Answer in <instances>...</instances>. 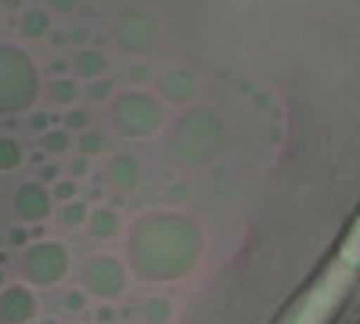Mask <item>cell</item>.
<instances>
[{
	"mask_svg": "<svg viewBox=\"0 0 360 324\" xmlns=\"http://www.w3.org/2000/svg\"><path fill=\"white\" fill-rule=\"evenodd\" d=\"M51 195H54V202H72V198H79V195H76V181H54Z\"/></svg>",
	"mask_w": 360,
	"mask_h": 324,
	"instance_id": "cell-26",
	"label": "cell"
},
{
	"mask_svg": "<svg viewBox=\"0 0 360 324\" xmlns=\"http://www.w3.org/2000/svg\"><path fill=\"white\" fill-rule=\"evenodd\" d=\"M44 94V79L33 62L18 44H0V115H22L33 112V105Z\"/></svg>",
	"mask_w": 360,
	"mask_h": 324,
	"instance_id": "cell-3",
	"label": "cell"
},
{
	"mask_svg": "<svg viewBox=\"0 0 360 324\" xmlns=\"http://www.w3.org/2000/svg\"><path fill=\"white\" fill-rule=\"evenodd\" d=\"M44 94H47V101H54V105L72 108V105L79 101V79H72V76H54V79L44 86Z\"/></svg>",
	"mask_w": 360,
	"mask_h": 324,
	"instance_id": "cell-15",
	"label": "cell"
},
{
	"mask_svg": "<svg viewBox=\"0 0 360 324\" xmlns=\"http://www.w3.org/2000/svg\"><path fill=\"white\" fill-rule=\"evenodd\" d=\"M101 176H105V184H108L112 191L130 195V191H137L141 181H144V162H141V155H134V152H112V155L105 159Z\"/></svg>",
	"mask_w": 360,
	"mask_h": 324,
	"instance_id": "cell-11",
	"label": "cell"
},
{
	"mask_svg": "<svg viewBox=\"0 0 360 324\" xmlns=\"http://www.w3.org/2000/svg\"><path fill=\"white\" fill-rule=\"evenodd\" d=\"M62 127L76 137V134H83V130H90V108H79V105H72V108H65V115H62Z\"/></svg>",
	"mask_w": 360,
	"mask_h": 324,
	"instance_id": "cell-20",
	"label": "cell"
},
{
	"mask_svg": "<svg viewBox=\"0 0 360 324\" xmlns=\"http://www.w3.org/2000/svg\"><path fill=\"white\" fill-rule=\"evenodd\" d=\"M54 195L47 184L40 181H22L15 191H11V213L18 223H29V227H37V223H47L54 216Z\"/></svg>",
	"mask_w": 360,
	"mask_h": 324,
	"instance_id": "cell-8",
	"label": "cell"
},
{
	"mask_svg": "<svg viewBox=\"0 0 360 324\" xmlns=\"http://www.w3.org/2000/svg\"><path fill=\"white\" fill-rule=\"evenodd\" d=\"M159 37H162V18L152 8H141V4L119 11V18L112 25L115 47L123 54H134V58H144L148 51H155Z\"/></svg>",
	"mask_w": 360,
	"mask_h": 324,
	"instance_id": "cell-7",
	"label": "cell"
},
{
	"mask_svg": "<svg viewBox=\"0 0 360 324\" xmlns=\"http://www.w3.org/2000/svg\"><path fill=\"white\" fill-rule=\"evenodd\" d=\"M25 123H29V130H33L37 137H40L44 130H51V127H54L51 112H29V119H25Z\"/></svg>",
	"mask_w": 360,
	"mask_h": 324,
	"instance_id": "cell-25",
	"label": "cell"
},
{
	"mask_svg": "<svg viewBox=\"0 0 360 324\" xmlns=\"http://www.w3.org/2000/svg\"><path fill=\"white\" fill-rule=\"evenodd\" d=\"M25 162V148L22 141L11 134H0V173H15Z\"/></svg>",
	"mask_w": 360,
	"mask_h": 324,
	"instance_id": "cell-17",
	"label": "cell"
},
{
	"mask_svg": "<svg viewBox=\"0 0 360 324\" xmlns=\"http://www.w3.org/2000/svg\"><path fill=\"white\" fill-rule=\"evenodd\" d=\"M62 303H65V310H72V313H83L90 299H86V292H83V288L76 285V288H69L65 296H62Z\"/></svg>",
	"mask_w": 360,
	"mask_h": 324,
	"instance_id": "cell-24",
	"label": "cell"
},
{
	"mask_svg": "<svg viewBox=\"0 0 360 324\" xmlns=\"http://www.w3.org/2000/svg\"><path fill=\"white\" fill-rule=\"evenodd\" d=\"M0 8H4V11L8 8H22V0H0Z\"/></svg>",
	"mask_w": 360,
	"mask_h": 324,
	"instance_id": "cell-29",
	"label": "cell"
},
{
	"mask_svg": "<svg viewBox=\"0 0 360 324\" xmlns=\"http://www.w3.org/2000/svg\"><path fill=\"white\" fill-rule=\"evenodd\" d=\"M112 72V58L98 47H83L72 54V79H86V83H94V79H105Z\"/></svg>",
	"mask_w": 360,
	"mask_h": 324,
	"instance_id": "cell-13",
	"label": "cell"
},
{
	"mask_svg": "<svg viewBox=\"0 0 360 324\" xmlns=\"http://www.w3.org/2000/svg\"><path fill=\"white\" fill-rule=\"evenodd\" d=\"M127 76H130V83H134V86H141V91H144V83H152V79H155V69L148 65V62H134Z\"/></svg>",
	"mask_w": 360,
	"mask_h": 324,
	"instance_id": "cell-23",
	"label": "cell"
},
{
	"mask_svg": "<svg viewBox=\"0 0 360 324\" xmlns=\"http://www.w3.org/2000/svg\"><path fill=\"white\" fill-rule=\"evenodd\" d=\"M205 256V231L180 209H148L127 227L123 259L144 285L188 281Z\"/></svg>",
	"mask_w": 360,
	"mask_h": 324,
	"instance_id": "cell-1",
	"label": "cell"
},
{
	"mask_svg": "<svg viewBox=\"0 0 360 324\" xmlns=\"http://www.w3.org/2000/svg\"><path fill=\"white\" fill-rule=\"evenodd\" d=\"M40 313V296L29 285H4L0 288V324H33Z\"/></svg>",
	"mask_w": 360,
	"mask_h": 324,
	"instance_id": "cell-10",
	"label": "cell"
},
{
	"mask_svg": "<svg viewBox=\"0 0 360 324\" xmlns=\"http://www.w3.org/2000/svg\"><path fill=\"white\" fill-rule=\"evenodd\" d=\"M40 148H44V155H69L76 148V137L65 127H51L40 134Z\"/></svg>",
	"mask_w": 360,
	"mask_h": 324,
	"instance_id": "cell-16",
	"label": "cell"
},
{
	"mask_svg": "<svg viewBox=\"0 0 360 324\" xmlns=\"http://www.w3.org/2000/svg\"><path fill=\"white\" fill-rule=\"evenodd\" d=\"M130 267L119 252H94L79 263V288L86 292V299H98V303H112L119 296H127L130 288Z\"/></svg>",
	"mask_w": 360,
	"mask_h": 324,
	"instance_id": "cell-6",
	"label": "cell"
},
{
	"mask_svg": "<svg viewBox=\"0 0 360 324\" xmlns=\"http://www.w3.org/2000/svg\"><path fill=\"white\" fill-rule=\"evenodd\" d=\"M86 213H90V205H86V202H79V198H72V202H62V209H58V223H62V227H69V231H83V223H86Z\"/></svg>",
	"mask_w": 360,
	"mask_h": 324,
	"instance_id": "cell-19",
	"label": "cell"
},
{
	"mask_svg": "<svg viewBox=\"0 0 360 324\" xmlns=\"http://www.w3.org/2000/svg\"><path fill=\"white\" fill-rule=\"evenodd\" d=\"M224 148H227V123L217 112V105L209 101L180 108L162 127V155L169 166L184 173L213 166L224 155Z\"/></svg>",
	"mask_w": 360,
	"mask_h": 324,
	"instance_id": "cell-2",
	"label": "cell"
},
{
	"mask_svg": "<svg viewBox=\"0 0 360 324\" xmlns=\"http://www.w3.org/2000/svg\"><path fill=\"white\" fill-rule=\"evenodd\" d=\"M83 231L98 242H112V238H119V231H123V216H119L115 205H94V209L86 213Z\"/></svg>",
	"mask_w": 360,
	"mask_h": 324,
	"instance_id": "cell-12",
	"label": "cell"
},
{
	"mask_svg": "<svg viewBox=\"0 0 360 324\" xmlns=\"http://www.w3.org/2000/svg\"><path fill=\"white\" fill-rule=\"evenodd\" d=\"M40 324H62V320H54V317H47V320H40Z\"/></svg>",
	"mask_w": 360,
	"mask_h": 324,
	"instance_id": "cell-30",
	"label": "cell"
},
{
	"mask_svg": "<svg viewBox=\"0 0 360 324\" xmlns=\"http://www.w3.org/2000/svg\"><path fill=\"white\" fill-rule=\"evenodd\" d=\"M0 25H4V8H0Z\"/></svg>",
	"mask_w": 360,
	"mask_h": 324,
	"instance_id": "cell-32",
	"label": "cell"
},
{
	"mask_svg": "<svg viewBox=\"0 0 360 324\" xmlns=\"http://www.w3.org/2000/svg\"><path fill=\"white\" fill-rule=\"evenodd\" d=\"M76 152H79L83 159H90V155H101V152H105V137H101L98 130H83V134L76 137Z\"/></svg>",
	"mask_w": 360,
	"mask_h": 324,
	"instance_id": "cell-21",
	"label": "cell"
},
{
	"mask_svg": "<svg viewBox=\"0 0 360 324\" xmlns=\"http://www.w3.org/2000/svg\"><path fill=\"white\" fill-rule=\"evenodd\" d=\"M18 33H22V40H47L51 11L47 8H22L18 11Z\"/></svg>",
	"mask_w": 360,
	"mask_h": 324,
	"instance_id": "cell-14",
	"label": "cell"
},
{
	"mask_svg": "<svg viewBox=\"0 0 360 324\" xmlns=\"http://www.w3.org/2000/svg\"><path fill=\"white\" fill-rule=\"evenodd\" d=\"M141 317H144V324H169L173 303H169L166 296H148V299L141 303Z\"/></svg>",
	"mask_w": 360,
	"mask_h": 324,
	"instance_id": "cell-18",
	"label": "cell"
},
{
	"mask_svg": "<svg viewBox=\"0 0 360 324\" xmlns=\"http://www.w3.org/2000/svg\"><path fill=\"white\" fill-rule=\"evenodd\" d=\"M112 98H115V83H112L108 76L86 83V101H90V105H108Z\"/></svg>",
	"mask_w": 360,
	"mask_h": 324,
	"instance_id": "cell-22",
	"label": "cell"
},
{
	"mask_svg": "<svg viewBox=\"0 0 360 324\" xmlns=\"http://www.w3.org/2000/svg\"><path fill=\"white\" fill-rule=\"evenodd\" d=\"M8 285V278H4V271H0V288H4Z\"/></svg>",
	"mask_w": 360,
	"mask_h": 324,
	"instance_id": "cell-31",
	"label": "cell"
},
{
	"mask_svg": "<svg viewBox=\"0 0 360 324\" xmlns=\"http://www.w3.org/2000/svg\"><path fill=\"white\" fill-rule=\"evenodd\" d=\"M112 317H115V313H112V310H108V306H105V310H101V313H98V320H101V324H108V320H112Z\"/></svg>",
	"mask_w": 360,
	"mask_h": 324,
	"instance_id": "cell-28",
	"label": "cell"
},
{
	"mask_svg": "<svg viewBox=\"0 0 360 324\" xmlns=\"http://www.w3.org/2000/svg\"><path fill=\"white\" fill-rule=\"evenodd\" d=\"M18 274L29 288H58L72 274V249L58 238H37L18 252Z\"/></svg>",
	"mask_w": 360,
	"mask_h": 324,
	"instance_id": "cell-5",
	"label": "cell"
},
{
	"mask_svg": "<svg viewBox=\"0 0 360 324\" xmlns=\"http://www.w3.org/2000/svg\"><path fill=\"white\" fill-rule=\"evenodd\" d=\"M79 8V0H47V11H54V15H72Z\"/></svg>",
	"mask_w": 360,
	"mask_h": 324,
	"instance_id": "cell-27",
	"label": "cell"
},
{
	"mask_svg": "<svg viewBox=\"0 0 360 324\" xmlns=\"http://www.w3.org/2000/svg\"><path fill=\"white\" fill-rule=\"evenodd\" d=\"M155 98L162 105H173V108H188L198 101V76L184 65H169V69H159L155 72Z\"/></svg>",
	"mask_w": 360,
	"mask_h": 324,
	"instance_id": "cell-9",
	"label": "cell"
},
{
	"mask_svg": "<svg viewBox=\"0 0 360 324\" xmlns=\"http://www.w3.org/2000/svg\"><path fill=\"white\" fill-rule=\"evenodd\" d=\"M108 127L123 141H148L162 134L166 127V105L141 86H127L108 101Z\"/></svg>",
	"mask_w": 360,
	"mask_h": 324,
	"instance_id": "cell-4",
	"label": "cell"
}]
</instances>
